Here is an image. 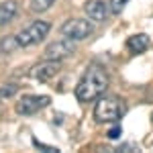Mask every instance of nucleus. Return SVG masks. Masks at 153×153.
Instances as JSON below:
<instances>
[{
  "mask_svg": "<svg viewBox=\"0 0 153 153\" xmlns=\"http://www.w3.org/2000/svg\"><path fill=\"white\" fill-rule=\"evenodd\" d=\"M108 84H110V78H108L106 70L98 63H92V65H88L82 80L76 86V98L80 102H92L104 94Z\"/></svg>",
  "mask_w": 153,
  "mask_h": 153,
  "instance_id": "nucleus-1",
  "label": "nucleus"
},
{
  "mask_svg": "<svg viewBox=\"0 0 153 153\" xmlns=\"http://www.w3.org/2000/svg\"><path fill=\"white\" fill-rule=\"evenodd\" d=\"M125 114V102L118 96H100L94 106V118L98 123H118Z\"/></svg>",
  "mask_w": 153,
  "mask_h": 153,
  "instance_id": "nucleus-2",
  "label": "nucleus"
},
{
  "mask_svg": "<svg viewBox=\"0 0 153 153\" xmlns=\"http://www.w3.org/2000/svg\"><path fill=\"white\" fill-rule=\"evenodd\" d=\"M51 31V25L47 21H35V23L31 25V27H27L25 31H21L16 39H19V45L21 47H31V45H35V43H41L47 33Z\"/></svg>",
  "mask_w": 153,
  "mask_h": 153,
  "instance_id": "nucleus-3",
  "label": "nucleus"
},
{
  "mask_svg": "<svg viewBox=\"0 0 153 153\" xmlns=\"http://www.w3.org/2000/svg\"><path fill=\"white\" fill-rule=\"evenodd\" d=\"M61 35L71 41H82L92 35V23L84 21V19H70L61 25Z\"/></svg>",
  "mask_w": 153,
  "mask_h": 153,
  "instance_id": "nucleus-4",
  "label": "nucleus"
},
{
  "mask_svg": "<svg viewBox=\"0 0 153 153\" xmlns=\"http://www.w3.org/2000/svg\"><path fill=\"white\" fill-rule=\"evenodd\" d=\"M49 102H51V98H49V96L27 94V96H23V98L16 102V112H19V114H23V117H31V114L39 112L41 108H45Z\"/></svg>",
  "mask_w": 153,
  "mask_h": 153,
  "instance_id": "nucleus-5",
  "label": "nucleus"
},
{
  "mask_svg": "<svg viewBox=\"0 0 153 153\" xmlns=\"http://www.w3.org/2000/svg\"><path fill=\"white\" fill-rule=\"evenodd\" d=\"M76 53V47H74V41L71 39H61V41H53L49 43L45 51H43V57L45 59H55V61H61V59L70 57Z\"/></svg>",
  "mask_w": 153,
  "mask_h": 153,
  "instance_id": "nucleus-6",
  "label": "nucleus"
},
{
  "mask_svg": "<svg viewBox=\"0 0 153 153\" xmlns=\"http://www.w3.org/2000/svg\"><path fill=\"white\" fill-rule=\"evenodd\" d=\"M59 70H61L59 61H55V59H45L43 63H39V65L33 68L31 76H33L35 80H39V82H49L51 78H55L59 74Z\"/></svg>",
  "mask_w": 153,
  "mask_h": 153,
  "instance_id": "nucleus-7",
  "label": "nucleus"
},
{
  "mask_svg": "<svg viewBox=\"0 0 153 153\" xmlns=\"http://www.w3.org/2000/svg\"><path fill=\"white\" fill-rule=\"evenodd\" d=\"M84 10L88 14V19L102 23V21H106V16H108V12H110V6L106 4L104 0H88L86 6H84Z\"/></svg>",
  "mask_w": 153,
  "mask_h": 153,
  "instance_id": "nucleus-8",
  "label": "nucleus"
},
{
  "mask_svg": "<svg viewBox=\"0 0 153 153\" xmlns=\"http://www.w3.org/2000/svg\"><path fill=\"white\" fill-rule=\"evenodd\" d=\"M149 45H151V41L145 33H139V35H133L127 39V47H129L131 53H143V51L149 49Z\"/></svg>",
  "mask_w": 153,
  "mask_h": 153,
  "instance_id": "nucleus-9",
  "label": "nucleus"
},
{
  "mask_svg": "<svg viewBox=\"0 0 153 153\" xmlns=\"http://www.w3.org/2000/svg\"><path fill=\"white\" fill-rule=\"evenodd\" d=\"M19 10V6H16V2L14 0H6V2H0V27L6 23H10L12 19H14V14Z\"/></svg>",
  "mask_w": 153,
  "mask_h": 153,
  "instance_id": "nucleus-10",
  "label": "nucleus"
},
{
  "mask_svg": "<svg viewBox=\"0 0 153 153\" xmlns=\"http://www.w3.org/2000/svg\"><path fill=\"white\" fill-rule=\"evenodd\" d=\"M21 45H19V39L14 35H8V37H4L2 41H0V51L2 53H12L14 49H19Z\"/></svg>",
  "mask_w": 153,
  "mask_h": 153,
  "instance_id": "nucleus-11",
  "label": "nucleus"
},
{
  "mask_svg": "<svg viewBox=\"0 0 153 153\" xmlns=\"http://www.w3.org/2000/svg\"><path fill=\"white\" fill-rule=\"evenodd\" d=\"M53 4H55V0H33V2H31V8L35 12H45V10H49Z\"/></svg>",
  "mask_w": 153,
  "mask_h": 153,
  "instance_id": "nucleus-12",
  "label": "nucleus"
},
{
  "mask_svg": "<svg viewBox=\"0 0 153 153\" xmlns=\"http://www.w3.org/2000/svg\"><path fill=\"white\" fill-rule=\"evenodd\" d=\"M16 90H19L16 84H8V86L0 88V100H2V98H10V96H14V94H16Z\"/></svg>",
  "mask_w": 153,
  "mask_h": 153,
  "instance_id": "nucleus-13",
  "label": "nucleus"
},
{
  "mask_svg": "<svg viewBox=\"0 0 153 153\" xmlns=\"http://www.w3.org/2000/svg\"><path fill=\"white\" fill-rule=\"evenodd\" d=\"M127 2H129V0H110V12H112V14H120L123 8L127 6Z\"/></svg>",
  "mask_w": 153,
  "mask_h": 153,
  "instance_id": "nucleus-14",
  "label": "nucleus"
},
{
  "mask_svg": "<svg viewBox=\"0 0 153 153\" xmlns=\"http://www.w3.org/2000/svg\"><path fill=\"white\" fill-rule=\"evenodd\" d=\"M106 135H108V139H118V137L123 135V129H120V125H114V127L108 131Z\"/></svg>",
  "mask_w": 153,
  "mask_h": 153,
  "instance_id": "nucleus-15",
  "label": "nucleus"
},
{
  "mask_svg": "<svg viewBox=\"0 0 153 153\" xmlns=\"http://www.w3.org/2000/svg\"><path fill=\"white\" fill-rule=\"evenodd\" d=\"M33 143H35V145H37V147H39V149H45V151H47V153H57V151H59L57 147H47V145H43V143H39V141H37V139H33Z\"/></svg>",
  "mask_w": 153,
  "mask_h": 153,
  "instance_id": "nucleus-16",
  "label": "nucleus"
},
{
  "mask_svg": "<svg viewBox=\"0 0 153 153\" xmlns=\"http://www.w3.org/2000/svg\"><path fill=\"white\" fill-rule=\"evenodd\" d=\"M117 151H139V149H137V145H133V143H127V145H120Z\"/></svg>",
  "mask_w": 153,
  "mask_h": 153,
  "instance_id": "nucleus-17",
  "label": "nucleus"
}]
</instances>
